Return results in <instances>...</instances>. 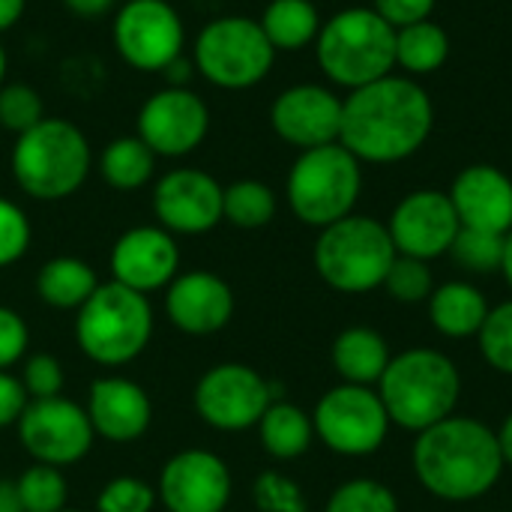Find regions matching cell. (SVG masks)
Returning <instances> with one entry per match:
<instances>
[{
  "mask_svg": "<svg viewBox=\"0 0 512 512\" xmlns=\"http://www.w3.org/2000/svg\"><path fill=\"white\" fill-rule=\"evenodd\" d=\"M426 303H429L432 327L441 336H447V339L477 336L483 321H486V315H489V309H492L486 294L477 285L462 282V279L435 285V291H432V297Z\"/></svg>",
  "mask_w": 512,
  "mask_h": 512,
  "instance_id": "obj_23",
  "label": "cell"
},
{
  "mask_svg": "<svg viewBox=\"0 0 512 512\" xmlns=\"http://www.w3.org/2000/svg\"><path fill=\"white\" fill-rule=\"evenodd\" d=\"M120 60L138 72H162L183 54L186 27L168 0H126L111 24Z\"/></svg>",
  "mask_w": 512,
  "mask_h": 512,
  "instance_id": "obj_11",
  "label": "cell"
},
{
  "mask_svg": "<svg viewBox=\"0 0 512 512\" xmlns=\"http://www.w3.org/2000/svg\"><path fill=\"white\" fill-rule=\"evenodd\" d=\"M6 69H9V57H6V48L0 45V87L6 81Z\"/></svg>",
  "mask_w": 512,
  "mask_h": 512,
  "instance_id": "obj_50",
  "label": "cell"
},
{
  "mask_svg": "<svg viewBox=\"0 0 512 512\" xmlns=\"http://www.w3.org/2000/svg\"><path fill=\"white\" fill-rule=\"evenodd\" d=\"M501 273H504L507 285L512 288V231L507 234V243H504V264H501Z\"/></svg>",
  "mask_w": 512,
  "mask_h": 512,
  "instance_id": "obj_49",
  "label": "cell"
},
{
  "mask_svg": "<svg viewBox=\"0 0 512 512\" xmlns=\"http://www.w3.org/2000/svg\"><path fill=\"white\" fill-rule=\"evenodd\" d=\"M396 255L387 222L360 213L321 228L312 249L318 276L339 294H369L381 288Z\"/></svg>",
  "mask_w": 512,
  "mask_h": 512,
  "instance_id": "obj_6",
  "label": "cell"
},
{
  "mask_svg": "<svg viewBox=\"0 0 512 512\" xmlns=\"http://www.w3.org/2000/svg\"><path fill=\"white\" fill-rule=\"evenodd\" d=\"M114 3H117V0H63V6H66L69 12L81 15V18H99V15H105Z\"/></svg>",
  "mask_w": 512,
  "mask_h": 512,
  "instance_id": "obj_45",
  "label": "cell"
},
{
  "mask_svg": "<svg viewBox=\"0 0 512 512\" xmlns=\"http://www.w3.org/2000/svg\"><path fill=\"white\" fill-rule=\"evenodd\" d=\"M333 369L339 372L342 384L378 387L384 369L390 366L393 354L387 339L372 327H348L333 342Z\"/></svg>",
  "mask_w": 512,
  "mask_h": 512,
  "instance_id": "obj_24",
  "label": "cell"
},
{
  "mask_svg": "<svg viewBox=\"0 0 512 512\" xmlns=\"http://www.w3.org/2000/svg\"><path fill=\"white\" fill-rule=\"evenodd\" d=\"M270 126L297 150L336 144L342 132V96L324 84H294L273 99Z\"/></svg>",
  "mask_w": 512,
  "mask_h": 512,
  "instance_id": "obj_17",
  "label": "cell"
},
{
  "mask_svg": "<svg viewBox=\"0 0 512 512\" xmlns=\"http://www.w3.org/2000/svg\"><path fill=\"white\" fill-rule=\"evenodd\" d=\"M18 498L24 512H60L66 510V480L60 468L33 465L18 480Z\"/></svg>",
  "mask_w": 512,
  "mask_h": 512,
  "instance_id": "obj_32",
  "label": "cell"
},
{
  "mask_svg": "<svg viewBox=\"0 0 512 512\" xmlns=\"http://www.w3.org/2000/svg\"><path fill=\"white\" fill-rule=\"evenodd\" d=\"M363 192V162L339 141L300 150L288 171L285 195L291 213L312 228H327L354 213Z\"/></svg>",
  "mask_w": 512,
  "mask_h": 512,
  "instance_id": "obj_7",
  "label": "cell"
},
{
  "mask_svg": "<svg viewBox=\"0 0 512 512\" xmlns=\"http://www.w3.org/2000/svg\"><path fill=\"white\" fill-rule=\"evenodd\" d=\"M27 342H30V333H27L24 318L15 309L0 306V372H6L24 357Z\"/></svg>",
  "mask_w": 512,
  "mask_h": 512,
  "instance_id": "obj_41",
  "label": "cell"
},
{
  "mask_svg": "<svg viewBox=\"0 0 512 512\" xmlns=\"http://www.w3.org/2000/svg\"><path fill=\"white\" fill-rule=\"evenodd\" d=\"M276 60V48L249 15H222L201 27L192 48L195 72L222 90H249L261 84Z\"/></svg>",
  "mask_w": 512,
  "mask_h": 512,
  "instance_id": "obj_9",
  "label": "cell"
},
{
  "mask_svg": "<svg viewBox=\"0 0 512 512\" xmlns=\"http://www.w3.org/2000/svg\"><path fill=\"white\" fill-rule=\"evenodd\" d=\"M324 512H399V501L393 489L384 486L381 480L357 477V480L342 483L330 495Z\"/></svg>",
  "mask_w": 512,
  "mask_h": 512,
  "instance_id": "obj_33",
  "label": "cell"
},
{
  "mask_svg": "<svg viewBox=\"0 0 512 512\" xmlns=\"http://www.w3.org/2000/svg\"><path fill=\"white\" fill-rule=\"evenodd\" d=\"M210 132V108L192 87H162L141 108L135 135L156 153L180 159L204 144Z\"/></svg>",
  "mask_w": 512,
  "mask_h": 512,
  "instance_id": "obj_14",
  "label": "cell"
},
{
  "mask_svg": "<svg viewBox=\"0 0 512 512\" xmlns=\"http://www.w3.org/2000/svg\"><path fill=\"white\" fill-rule=\"evenodd\" d=\"M315 57L321 72L351 93L396 69V27L372 6H348L321 24Z\"/></svg>",
  "mask_w": 512,
  "mask_h": 512,
  "instance_id": "obj_5",
  "label": "cell"
},
{
  "mask_svg": "<svg viewBox=\"0 0 512 512\" xmlns=\"http://www.w3.org/2000/svg\"><path fill=\"white\" fill-rule=\"evenodd\" d=\"M15 426L21 447L36 459V465L51 468L81 462L96 438L87 411L63 396L30 402Z\"/></svg>",
  "mask_w": 512,
  "mask_h": 512,
  "instance_id": "obj_13",
  "label": "cell"
},
{
  "mask_svg": "<svg viewBox=\"0 0 512 512\" xmlns=\"http://www.w3.org/2000/svg\"><path fill=\"white\" fill-rule=\"evenodd\" d=\"M156 171V153L138 135H120L108 141L99 156L102 180L117 192H135L150 183Z\"/></svg>",
  "mask_w": 512,
  "mask_h": 512,
  "instance_id": "obj_29",
  "label": "cell"
},
{
  "mask_svg": "<svg viewBox=\"0 0 512 512\" xmlns=\"http://www.w3.org/2000/svg\"><path fill=\"white\" fill-rule=\"evenodd\" d=\"M435 129L429 90L408 75H384L342 99L339 144L369 165H396L423 150Z\"/></svg>",
  "mask_w": 512,
  "mask_h": 512,
  "instance_id": "obj_1",
  "label": "cell"
},
{
  "mask_svg": "<svg viewBox=\"0 0 512 512\" xmlns=\"http://www.w3.org/2000/svg\"><path fill=\"white\" fill-rule=\"evenodd\" d=\"M222 189L201 168H174L153 189V213L168 234H207L222 222Z\"/></svg>",
  "mask_w": 512,
  "mask_h": 512,
  "instance_id": "obj_18",
  "label": "cell"
},
{
  "mask_svg": "<svg viewBox=\"0 0 512 512\" xmlns=\"http://www.w3.org/2000/svg\"><path fill=\"white\" fill-rule=\"evenodd\" d=\"M168 321L189 336H210L228 327L234 315L231 285L210 270H189L174 276L165 294Z\"/></svg>",
  "mask_w": 512,
  "mask_h": 512,
  "instance_id": "obj_20",
  "label": "cell"
},
{
  "mask_svg": "<svg viewBox=\"0 0 512 512\" xmlns=\"http://www.w3.org/2000/svg\"><path fill=\"white\" fill-rule=\"evenodd\" d=\"M450 201L462 228L510 234L512 231V180L495 165L477 162L456 174Z\"/></svg>",
  "mask_w": 512,
  "mask_h": 512,
  "instance_id": "obj_21",
  "label": "cell"
},
{
  "mask_svg": "<svg viewBox=\"0 0 512 512\" xmlns=\"http://www.w3.org/2000/svg\"><path fill=\"white\" fill-rule=\"evenodd\" d=\"M312 426L327 450L360 459L384 447L393 423L375 387L339 384L315 405Z\"/></svg>",
  "mask_w": 512,
  "mask_h": 512,
  "instance_id": "obj_10",
  "label": "cell"
},
{
  "mask_svg": "<svg viewBox=\"0 0 512 512\" xmlns=\"http://www.w3.org/2000/svg\"><path fill=\"white\" fill-rule=\"evenodd\" d=\"M258 435H261V447L273 456V459H297L303 456L312 441H315V426L312 417L291 405V402H273L264 417L258 420Z\"/></svg>",
  "mask_w": 512,
  "mask_h": 512,
  "instance_id": "obj_28",
  "label": "cell"
},
{
  "mask_svg": "<svg viewBox=\"0 0 512 512\" xmlns=\"http://www.w3.org/2000/svg\"><path fill=\"white\" fill-rule=\"evenodd\" d=\"M375 390L390 414V423L420 435L456 414L462 375L444 351L411 348L390 360Z\"/></svg>",
  "mask_w": 512,
  "mask_h": 512,
  "instance_id": "obj_3",
  "label": "cell"
},
{
  "mask_svg": "<svg viewBox=\"0 0 512 512\" xmlns=\"http://www.w3.org/2000/svg\"><path fill=\"white\" fill-rule=\"evenodd\" d=\"M411 465L420 486L450 504H468L489 495L507 468L498 435L483 420L462 414L420 432Z\"/></svg>",
  "mask_w": 512,
  "mask_h": 512,
  "instance_id": "obj_2",
  "label": "cell"
},
{
  "mask_svg": "<svg viewBox=\"0 0 512 512\" xmlns=\"http://www.w3.org/2000/svg\"><path fill=\"white\" fill-rule=\"evenodd\" d=\"M156 489L138 477H114L102 486L96 512H153Z\"/></svg>",
  "mask_w": 512,
  "mask_h": 512,
  "instance_id": "obj_38",
  "label": "cell"
},
{
  "mask_svg": "<svg viewBox=\"0 0 512 512\" xmlns=\"http://www.w3.org/2000/svg\"><path fill=\"white\" fill-rule=\"evenodd\" d=\"M24 6L27 0H0V33L18 24V18L24 15Z\"/></svg>",
  "mask_w": 512,
  "mask_h": 512,
  "instance_id": "obj_46",
  "label": "cell"
},
{
  "mask_svg": "<svg viewBox=\"0 0 512 512\" xmlns=\"http://www.w3.org/2000/svg\"><path fill=\"white\" fill-rule=\"evenodd\" d=\"M27 405H30V402H27L24 384H21L15 375L0 372V429L15 426V423L21 420V414H24Z\"/></svg>",
  "mask_w": 512,
  "mask_h": 512,
  "instance_id": "obj_43",
  "label": "cell"
},
{
  "mask_svg": "<svg viewBox=\"0 0 512 512\" xmlns=\"http://www.w3.org/2000/svg\"><path fill=\"white\" fill-rule=\"evenodd\" d=\"M495 435H498V447H501L504 465H512V411L504 417V423H501V429Z\"/></svg>",
  "mask_w": 512,
  "mask_h": 512,
  "instance_id": "obj_48",
  "label": "cell"
},
{
  "mask_svg": "<svg viewBox=\"0 0 512 512\" xmlns=\"http://www.w3.org/2000/svg\"><path fill=\"white\" fill-rule=\"evenodd\" d=\"M156 498L168 512H225L231 501V471L210 450H183L165 462Z\"/></svg>",
  "mask_w": 512,
  "mask_h": 512,
  "instance_id": "obj_16",
  "label": "cell"
},
{
  "mask_svg": "<svg viewBox=\"0 0 512 512\" xmlns=\"http://www.w3.org/2000/svg\"><path fill=\"white\" fill-rule=\"evenodd\" d=\"M387 231L399 255L435 261L450 252L462 222L447 192L414 189L393 207Z\"/></svg>",
  "mask_w": 512,
  "mask_h": 512,
  "instance_id": "obj_15",
  "label": "cell"
},
{
  "mask_svg": "<svg viewBox=\"0 0 512 512\" xmlns=\"http://www.w3.org/2000/svg\"><path fill=\"white\" fill-rule=\"evenodd\" d=\"M450 57V36L447 30L426 18L396 30V66L408 78H423L438 72Z\"/></svg>",
  "mask_w": 512,
  "mask_h": 512,
  "instance_id": "obj_27",
  "label": "cell"
},
{
  "mask_svg": "<svg viewBox=\"0 0 512 512\" xmlns=\"http://www.w3.org/2000/svg\"><path fill=\"white\" fill-rule=\"evenodd\" d=\"M252 498L261 512H309L303 489L279 471H264L252 486Z\"/></svg>",
  "mask_w": 512,
  "mask_h": 512,
  "instance_id": "obj_37",
  "label": "cell"
},
{
  "mask_svg": "<svg viewBox=\"0 0 512 512\" xmlns=\"http://www.w3.org/2000/svg\"><path fill=\"white\" fill-rule=\"evenodd\" d=\"M21 384L33 402L36 399H54L63 390V369L51 354H36L24 363Z\"/></svg>",
  "mask_w": 512,
  "mask_h": 512,
  "instance_id": "obj_40",
  "label": "cell"
},
{
  "mask_svg": "<svg viewBox=\"0 0 512 512\" xmlns=\"http://www.w3.org/2000/svg\"><path fill=\"white\" fill-rule=\"evenodd\" d=\"M477 342H480L483 360L495 372L512 378V300H504L489 309V315L477 333Z\"/></svg>",
  "mask_w": 512,
  "mask_h": 512,
  "instance_id": "obj_34",
  "label": "cell"
},
{
  "mask_svg": "<svg viewBox=\"0 0 512 512\" xmlns=\"http://www.w3.org/2000/svg\"><path fill=\"white\" fill-rule=\"evenodd\" d=\"M93 150L87 135L63 120L45 117L12 144L9 168L18 189L36 201H63L90 177Z\"/></svg>",
  "mask_w": 512,
  "mask_h": 512,
  "instance_id": "obj_4",
  "label": "cell"
},
{
  "mask_svg": "<svg viewBox=\"0 0 512 512\" xmlns=\"http://www.w3.org/2000/svg\"><path fill=\"white\" fill-rule=\"evenodd\" d=\"M273 399V384L246 363H219L207 369L195 387L198 417L219 432H243L258 426Z\"/></svg>",
  "mask_w": 512,
  "mask_h": 512,
  "instance_id": "obj_12",
  "label": "cell"
},
{
  "mask_svg": "<svg viewBox=\"0 0 512 512\" xmlns=\"http://www.w3.org/2000/svg\"><path fill=\"white\" fill-rule=\"evenodd\" d=\"M504 243L507 234H489V231H474V228H462L450 246L447 255H453V261L477 276L486 273H501L504 264Z\"/></svg>",
  "mask_w": 512,
  "mask_h": 512,
  "instance_id": "obj_31",
  "label": "cell"
},
{
  "mask_svg": "<svg viewBox=\"0 0 512 512\" xmlns=\"http://www.w3.org/2000/svg\"><path fill=\"white\" fill-rule=\"evenodd\" d=\"M258 24L279 54V51H303L315 45L324 21L312 0H270Z\"/></svg>",
  "mask_w": 512,
  "mask_h": 512,
  "instance_id": "obj_25",
  "label": "cell"
},
{
  "mask_svg": "<svg viewBox=\"0 0 512 512\" xmlns=\"http://www.w3.org/2000/svg\"><path fill=\"white\" fill-rule=\"evenodd\" d=\"M396 303L414 306V303H426L435 291V279H432V267L429 261L420 258H408V255H396L384 285H381Z\"/></svg>",
  "mask_w": 512,
  "mask_h": 512,
  "instance_id": "obj_35",
  "label": "cell"
},
{
  "mask_svg": "<svg viewBox=\"0 0 512 512\" xmlns=\"http://www.w3.org/2000/svg\"><path fill=\"white\" fill-rule=\"evenodd\" d=\"M0 512H24L15 480H0Z\"/></svg>",
  "mask_w": 512,
  "mask_h": 512,
  "instance_id": "obj_47",
  "label": "cell"
},
{
  "mask_svg": "<svg viewBox=\"0 0 512 512\" xmlns=\"http://www.w3.org/2000/svg\"><path fill=\"white\" fill-rule=\"evenodd\" d=\"M87 417L99 438L111 444H132L138 441L153 420V405L147 393L129 378H99L90 384L87 396Z\"/></svg>",
  "mask_w": 512,
  "mask_h": 512,
  "instance_id": "obj_22",
  "label": "cell"
},
{
  "mask_svg": "<svg viewBox=\"0 0 512 512\" xmlns=\"http://www.w3.org/2000/svg\"><path fill=\"white\" fill-rule=\"evenodd\" d=\"M60 512H81V510H69V507H66V510H60Z\"/></svg>",
  "mask_w": 512,
  "mask_h": 512,
  "instance_id": "obj_51",
  "label": "cell"
},
{
  "mask_svg": "<svg viewBox=\"0 0 512 512\" xmlns=\"http://www.w3.org/2000/svg\"><path fill=\"white\" fill-rule=\"evenodd\" d=\"M276 216V195L261 180H234L222 189V219L234 228L255 231Z\"/></svg>",
  "mask_w": 512,
  "mask_h": 512,
  "instance_id": "obj_30",
  "label": "cell"
},
{
  "mask_svg": "<svg viewBox=\"0 0 512 512\" xmlns=\"http://www.w3.org/2000/svg\"><path fill=\"white\" fill-rule=\"evenodd\" d=\"M27 246H30L27 213L15 201L0 198V267H9L18 258H24Z\"/></svg>",
  "mask_w": 512,
  "mask_h": 512,
  "instance_id": "obj_39",
  "label": "cell"
},
{
  "mask_svg": "<svg viewBox=\"0 0 512 512\" xmlns=\"http://www.w3.org/2000/svg\"><path fill=\"white\" fill-rule=\"evenodd\" d=\"M96 288L99 282L93 267L72 255L51 258L36 273V294L45 306L54 309H81Z\"/></svg>",
  "mask_w": 512,
  "mask_h": 512,
  "instance_id": "obj_26",
  "label": "cell"
},
{
  "mask_svg": "<svg viewBox=\"0 0 512 512\" xmlns=\"http://www.w3.org/2000/svg\"><path fill=\"white\" fill-rule=\"evenodd\" d=\"M45 120V105L36 87L30 84H3L0 87V126L21 135Z\"/></svg>",
  "mask_w": 512,
  "mask_h": 512,
  "instance_id": "obj_36",
  "label": "cell"
},
{
  "mask_svg": "<svg viewBox=\"0 0 512 512\" xmlns=\"http://www.w3.org/2000/svg\"><path fill=\"white\" fill-rule=\"evenodd\" d=\"M438 0H372V9L390 24V27H408L417 21L432 18Z\"/></svg>",
  "mask_w": 512,
  "mask_h": 512,
  "instance_id": "obj_42",
  "label": "cell"
},
{
  "mask_svg": "<svg viewBox=\"0 0 512 512\" xmlns=\"http://www.w3.org/2000/svg\"><path fill=\"white\" fill-rule=\"evenodd\" d=\"M162 75H165V87H189V81L195 78V63L192 60H186L183 54L177 57V60H171L165 69H162Z\"/></svg>",
  "mask_w": 512,
  "mask_h": 512,
  "instance_id": "obj_44",
  "label": "cell"
},
{
  "mask_svg": "<svg viewBox=\"0 0 512 512\" xmlns=\"http://www.w3.org/2000/svg\"><path fill=\"white\" fill-rule=\"evenodd\" d=\"M108 267L114 282L147 297L150 291L168 288L174 282L180 249L174 243V234H168L162 225H138L117 237Z\"/></svg>",
  "mask_w": 512,
  "mask_h": 512,
  "instance_id": "obj_19",
  "label": "cell"
},
{
  "mask_svg": "<svg viewBox=\"0 0 512 512\" xmlns=\"http://www.w3.org/2000/svg\"><path fill=\"white\" fill-rule=\"evenodd\" d=\"M153 336V309L144 294L105 282L78 309L75 339L78 348L99 366L132 363Z\"/></svg>",
  "mask_w": 512,
  "mask_h": 512,
  "instance_id": "obj_8",
  "label": "cell"
}]
</instances>
